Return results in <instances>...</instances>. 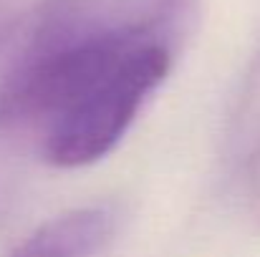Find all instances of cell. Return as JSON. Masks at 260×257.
I'll return each mask as SVG.
<instances>
[{"label":"cell","instance_id":"cell-1","mask_svg":"<svg viewBox=\"0 0 260 257\" xmlns=\"http://www.w3.org/2000/svg\"><path fill=\"white\" fill-rule=\"evenodd\" d=\"M174 58V48H149L93 86L41 131L43 159L58 169H79L104 159L126 136L149 96L167 81Z\"/></svg>","mask_w":260,"mask_h":257},{"label":"cell","instance_id":"cell-2","mask_svg":"<svg viewBox=\"0 0 260 257\" xmlns=\"http://www.w3.org/2000/svg\"><path fill=\"white\" fill-rule=\"evenodd\" d=\"M111 204H88L43 222L10 257H91L116 232Z\"/></svg>","mask_w":260,"mask_h":257}]
</instances>
